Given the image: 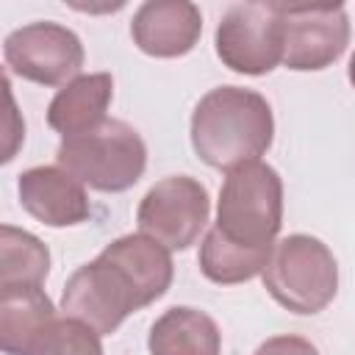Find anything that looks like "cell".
<instances>
[{
    "label": "cell",
    "instance_id": "obj_18",
    "mask_svg": "<svg viewBox=\"0 0 355 355\" xmlns=\"http://www.w3.org/2000/svg\"><path fill=\"white\" fill-rule=\"evenodd\" d=\"M252 355H319V349L302 336H272Z\"/></svg>",
    "mask_w": 355,
    "mask_h": 355
},
{
    "label": "cell",
    "instance_id": "obj_19",
    "mask_svg": "<svg viewBox=\"0 0 355 355\" xmlns=\"http://www.w3.org/2000/svg\"><path fill=\"white\" fill-rule=\"evenodd\" d=\"M349 83H352V89H355V53H352V58H349Z\"/></svg>",
    "mask_w": 355,
    "mask_h": 355
},
{
    "label": "cell",
    "instance_id": "obj_15",
    "mask_svg": "<svg viewBox=\"0 0 355 355\" xmlns=\"http://www.w3.org/2000/svg\"><path fill=\"white\" fill-rule=\"evenodd\" d=\"M269 255H272V250H247V247L230 244L211 227L200 244L197 263H200V272L211 283L233 286V283L252 280L255 275H263Z\"/></svg>",
    "mask_w": 355,
    "mask_h": 355
},
{
    "label": "cell",
    "instance_id": "obj_6",
    "mask_svg": "<svg viewBox=\"0 0 355 355\" xmlns=\"http://www.w3.org/2000/svg\"><path fill=\"white\" fill-rule=\"evenodd\" d=\"M216 55L239 75H266L283 61L286 25L277 3H236L216 25Z\"/></svg>",
    "mask_w": 355,
    "mask_h": 355
},
{
    "label": "cell",
    "instance_id": "obj_17",
    "mask_svg": "<svg viewBox=\"0 0 355 355\" xmlns=\"http://www.w3.org/2000/svg\"><path fill=\"white\" fill-rule=\"evenodd\" d=\"M31 355H103V344L100 333L86 322L72 316H55L42 338L33 344Z\"/></svg>",
    "mask_w": 355,
    "mask_h": 355
},
{
    "label": "cell",
    "instance_id": "obj_11",
    "mask_svg": "<svg viewBox=\"0 0 355 355\" xmlns=\"http://www.w3.org/2000/svg\"><path fill=\"white\" fill-rule=\"evenodd\" d=\"M202 33V14L189 0L141 3L130 22L133 44L153 58H178L194 50Z\"/></svg>",
    "mask_w": 355,
    "mask_h": 355
},
{
    "label": "cell",
    "instance_id": "obj_2",
    "mask_svg": "<svg viewBox=\"0 0 355 355\" xmlns=\"http://www.w3.org/2000/svg\"><path fill=\"white\" fill-rule=\"evenodd\" d=\"M275 116L263 94L241 86H216L191 114V147L214 169H236L272 147Z\"/></svg>",
    "mask_w": 355,
    "mask_h": 355
},
{
    "label": "cell",
    "instance_id": "obj_4",
    "mask_svg": "<svg viewBox=\"0 0 355 355\" xmlns=\"http://www.w3.org/2000/svg\"><path fill=\"white\" fill-rule=\"evenodd\" d=\"M55 161L83 186L116 194L139 183L147 166V147L136 128L122 119H105L97 128L61 139Z\"/></svg>",
    "mask_w": 355,
    "mask_h": 355
},
{
    "label": "cell",
    "instance_id": "obj_7",
    "mask_svg": "<svg viewBox=\"0 0 355 355\" xmlns=\"http://www.w3.org/2000/svg\"><path fill=\"white\" fill-rule=\"evenodd\" d=\"M208 214V189L189 175H172L150 186V191L139 202L136 222L139 233L155 239L169 252H180L200 239Z\"/></svg>",
    "mask_w": 355,
    "mask_h": 355
},
{
    "label": "cell",
    "instance_id": "obj_1",
    "mask_svg": "<svg viewBox=\"0 0 355 355\" xmlns=\"http://www.w3.org/2000/svg\"><path fill=\"white\" fill-rule=\"evenodd\" d=\"M172 275V255L164 244L144 233H128L72 272L61 294V311L108 336L133 311L161 300Z\"/></svg>",
    "mask_w": 355,
    "mask_h": 355
},
{
    "label": "cell",
    "instance_id": "obj_12",
    "mask_svg": "<svg viewBox=\"0 0 355 355\" xmlns=\"http://www.w3.org/2000/svg\"><path fill=\"white\" fill-rule=\"evenodd\" d=\"M111 97H114V78L108 72L78 75L50 100L47 125L64 139L80 136L108 119L105 111L111 105Z\"/></svg>",
    "mask_w": 355,
    "mask_h": 355
},
{
    "label": "cell",
    "instance_id": "obj_8",
    "mask_svg": "<svg viewBox=\"0 0 355 355\" xmlns=\"http://www.w3.org/2000/svg\"><path fill=\"white\" fill-rule=\"evenodd\" d=\"M8 72L39 86H67L83 67V44L75 31L58 22H31L11 31L3 42Z\"/></svg>",
    "mask_w": 355,
    "mask_h": 355
},
{
    "label": "cell",
    "instance_id": "obj_10",
    "mask_svg": "<svg viewBox=\"0 0 355 355\" xmlns=\"http://www.w3.org/2000/svg\"><path fill=\"white\" fill-rule=\"evenodd\" d=\"M22 208L47 227H72L92 216L86 186L61 166H33L17 178Z\"/></svg>",
    "mask_w": 355,
    "mask_h": 355
},
{
    "label": "cell",
    "instance_id": "obj_5",
    "mask_svg": "<svg viewBox=\"0 0 355 355\" xmlns=\"http://www.w3.org/2000/svg\"><path fill=\"white\" fill-rule=\"evenodd\" d=\"M261 277L272 300L300 316L324 311L338 291V263L330 247L305 233L280 239Z\"/></svg>",
    "mask_w": 355,
    "mask_h": 355
},
{
    "label": "cell",
    "instance_id": "obj_13",
    "mask_svg": "<svg viewBox=\"0 0 355 355\" xmlns=\"http://www.w3.org/2000/svg\"><path fill=\"white\" fill-rule=\"evenodd\" d=\"M55 319V305L42 286L0 288V344L6 355H31Z\"/></svg>",
    "mask_w": 355,
    "mask_h": 355
},
{
    "label": "cell",
    "instance_id": "obj_3",
    "mask_svg": "<svg viewBox=\"0 0 355 355\" xmlns=\"http://www.w3.org/2000/svg\"><path fill=\"white\" fill-rule=\"evenodd\" d=\"M283 225V180L263 164L250 161L225 175L214 230L247 250H275Z\"/></svg>",
    "mask_w": 355,
    "mask_h": 355
},
{
    "label": "cell",
    "instance_id": "obj_9",
    "mask_svg": "<svg viewBox=\"0 0 355 355\" xmlns=\"http://www.w3.org/2000/svg\"><path fill=\"white\" fill-rule=\"evenodd\" d=\"M286 25L283 64L294 72H316L341 58L349 44V17L341 3H277Z\"/></svg>",
    "mask_w": 355,
    "mask_h": 355
},
{
    "label": "cell",
    "instance_id": "obj_16",
    "mask_svg": "<svg viewBox=\"0 0 355 355\" xmlns=\"http://www.w3.org/2000/svg\"><path fill=\"white\" fill-rule=\"evenodd\" d=\"M50 275V250L28 230L0 227V288L42 286Z\"/></svg>",
    "mask_w": 355,
    "mask_h": 355
},
{
    "label": "cell",
    "instance_id": "obj_14",
    "mask_svg": "<svg viewBox=\"0 0 355 355\" xmlns=\"http://www.w3.org/2000/svg\"><path fill=\"white\" fill-rule=\"evenodd\" d=\"M147 349L150 355H222V333L205 311L175 305L153 322Z\"/></svg>",
    "mask_w": 355,
    "mask_h": 355
}]
</instances>
